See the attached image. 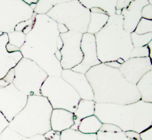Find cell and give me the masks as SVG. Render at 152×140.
Masks as SVG:
<instances>
[{"instance_id":"obj_24","label":"cell","mask_w":152,"mask_h":140,"mask_svg":"<svg viewBox=\"0 0 152 140\" xmlns=\"http://www.w3.org/2000/svg\"><path fill=\"white\" fill-rule=\"evenodd\" d=\"M0 140H46L43 135L26 137L13 131L8 126L0 135Z\"/></svg>"},{"instance_id":"obj_19","label":"cell","mask_w":152,"mask_h":140,"mask_svg":"<svg viewBox=\"0 0 152 140\" xmlns=\"http://www.w3.org/2000/svg\"><path fill=\"white\" fill-rule=\"evenodd\" d=\"M136 85L140 94V100L152 103V70L144 75Z\"/></svg>"},{"instance_id":"obj_10","label":"cell","mask_w":152,"mask_h":140,"mask_svg":"<svg viewBox=\"0 0 152 140\" xmlns=\"http://www.w3.org/2000/svg\"><path fill=\"white\" fill-rule=\"evenodd\" d=\"M83 34L72 31L60 34L63 43L60 50L62 55L60 62L63 70L72 69L82 61L83 54L81 49V42Z\"/></svg>"},{"instance_id":"obj_11","label":"cell","mask_w":152,"mask_h":140,"mask_svg":"<svg viewBox=\"0 0 152 140\" xmlns=\"http://www.w3.org/2000/svg\"><path fill=\"white\" fill-rule=\"evenodd\" d=\"M28 96L13 83L0 88V112L10 122L26 105Z\"/></svg>"},{"instance_id":"obj_14","label":"cell","mask_w":152,"mask_h":140,"mask_svg":"<svg viewBox=\"0 0 152 140\" xmlns=\"http://www.w3.org/2000/svg\"><path fill=\"white\" fill-rule=\"evenodd\" d=\"M61 77L74 88L81 99L93 100V90L85 74L71 69L63 70Z\"/></svg>"},{"instance_id":"obj_28","label":"cell","mask_w":152,"mask_h":140,"mask_svg":"<svg viewBox=\"0 0 152 140\" xmlns=\"http://www.w3.org/2000/svg\"><path fill=\"white\" fill-rule=\"evenodd\" d=\"M149 48L148 45L145 46L139 47H133L130 53L129 58H144L149 57Z\"/></svg>"},{"instance_id":"obj_22","label":"cell","mask_w":152,"mask_h":140,"mask_svg":"<svg viewBox=\"0 0 152 140\" xmlns=\"http://www.w3.org/2000/svg\"><path fill=\"white\" fill-rule=\"evenodd\" d=\"M109 18L106 14L91 12L87 33L94 35L98 33L107 24Z\"/></svg>"},{"instance_id":"obj_27","label":"cell","mask_w":152,"mask_h":140,"mask_svg":"<svg viewBox=\"0 0 152 140\" xmlns=\"http://www.w3.org/2000/svg\"><path fill=\"white\" fill-rule=\"evenodd\" d=\"M138 34H143L152 32V20L141 18L134 31Z\"/></svg>"},{"instance_id":"obj_4","label":"cell","mask_w":152,"mask_h":140,"mask_svg":"<svg viewBox=\"0 0 152 140\" xmlns=\"http://www.w3.org/2000/svg\"><path fill=\"white\" fill-rule=\"evenodd\" d=\"M121 15L110 16L107 24L95 34L98 58L101 63L129 59L133 48L130 34L124 29Z\"/></svg>"},{"instance_id":"obj_23","label":"cell","mask_w":152,"mask_h":140,"mask_svg":"<svg viewBox=\"0 0 152 140\" xmlns=\"http://www.w3.org/2000/svg\"><path fill=\"white\" fill-rule=\"evenodd\" d=\"M7 34L9 42L6 45L7 51L10 53L20 51V48L25 41L26 35L22 31H16Z\"/></svg>"},{"instance_id":"obj_30","label":"cell","mask_w":152,"mask_h":140,"mask_svg":"<svg viewBox=\"0 0 152 140\" xmlns=\"http://www.w3.org/2000/svg\"><path fill=\"white\" fill-rule=\"evenodd\" d=\"M141 17L148 20H152V4L145 5L141 10Z\"/></svg>"},{"instance_id":"obj_39","label":"cell","mask_w":152,"mask_h":140,"mask_svg":"<svg viewBox=\"0 0 152 140\" xmlns=\"http://www.w3.org/2000/svg\"><path fill=\"white\" fill-rule=\"evenodd\" d=\"M3 34V33H2V32H0V35H2Z\"/></svg>"},{"instance_id":"obj_38","label":"cell","mask_w":152,"mask_h":140,"mask_svg":"<svg viewBox=\"0 0 152 140\" xmlns=\"http://www.w3.org/2000/svg\"><path fill=\"white\" fill-rule=\"evenodd\" d=\"M116 61H117L118 63L122 65V64L124 63L125 61H124V59H122V58H119V59H118L116 60Z\"/></svg>"},{"instance_id":"obj_20","label":"cell","mask_w":152,"mask_h":140,"mask_svg":"<svg viewBox=\"0 0 152 140\" xmlns=\"http://www.w3.org/2000/svg\"><path fill=\"white\" fill-rule=\"evenodd\" d=\"M103 123L95 115L87 117L81 120L78 131L87 134H97L100 130Z\"/></svg>"},{"instance_id":"obj_25","label":"cell","mask_w":152,"mask_h":140,"mask_svg":"<svg viewBox=\"0 0 152 140\" xmlns=\"http://www.w3.org/2000/svg\"><path fill=\"white\" fill-rule=\"evenodd\" d=\"M131 39L133 47L145 46L152 41V32L143 34H138L133 32L130 34Z\"/></svg>"},{"instance_id":"obj_29","label":"cell","mask_w":152,"mask_h":140,"mask_svg":"<svg viewBox=\"0 0 152 140\" xmlns=\"http://www.w3.org/2000/svg\"><path fill=\"white\" fill-rule=\"evenodd\" d=\"M43 136L46 140H61V133L52 129L45 133Z\"/></svg>"},{"instance_id":"obj_2","label":"cell","mask_w":152,"mask_h":140,"mask_svg":"<svg viewBox=\"0 0 152 140\" xmlns=\"http://www.w3.org/2000/svg\"><path fill=\"white\" fill-rule=\"evenodd\" d=\"M85 75L96 103L128 104L140 100L136 85L127 81L119 69L101 63L91 67Z\"/></svg>"},{"instance_id":"obj_37","label":"cell","mask_w":152,"mask_h":140,"mask_svg":"<svg viewBox=\"0 0 152 140\" xmlns=\"http://www.w3.org/2000/svg\"><path fill=\"white\" fill-rule=\"evenodd\" d=\"M152 41H151V42H149L148 43V48H149V53H150V54H149V57L150 58V59L152 60Z\"/></svg>"},{"instance_id":"obj_6","label":"cell","mask_w":152,"mask_h":140,"mask_svg":"<svg viewBox=\"0 0 152 140\" xmlns=\"http://www.w3.org/2000/svg\"><path fill=\"white\" fill-rule=\"evenodd\" d=\"M90 11L78 1H63L54 6L47 16L57 23L65 25L69 31L87 33Z\"/></svg>"},{"instance_id":"obj_5","label":"cell","mask_w":152,"mask_h":140,"mask_svg":"<svg viewBox=\"0 0 152 140\" xmlns=\"http://www.w3.org/2000/svg\"><path fill=\"white\" fill-rule=\"evenodd\" d=\"M53 109L46 97L28 96L26 105L9 122V127L25 137L43 135L51 129L50 117Z\"/></svg>"},{"instance_id":"obj_26","label":"cell","mask_w":152,"mask_h":140,"mask_svg":"<svg viewBox=\"0 0 152 140\" xmlns=\"http://www.w3.org/2000/svg\"><path fill=\"white\" fill-rule=\"evenodd\" d=\"M63 1H38L34 10L36 14H46L55 5Z\"/></svg>"},{"instance_id":"obj_17","label":"cell","mask_w":152,"mask_h":140,"mask_svg":"<svg viewBox=\"0 0 152 140\" xmlns=\"http://www.w3.org/2000/svg\"><path fill=\"white\" fill-rule=\"evenodd\" d=\"M74 125L73 112L64 109H53L50 117L52 130L61 133Z\"/></svg>"},{"instance_id":"obj_32","label":"cell","mask_w":152,"mask_h":140,"mask_svg":"<svg viewBox=\"0 0 152 140\" xmlns=\"http://www.w3.org/2000/svg\"><path fill=\"white\" fill-rule=\"evenodd\" d=\"M9 122L6 119L2 113L0 112V135L3 131L9 126Z\"/></svg>"},{"instance_id":"obj_34","label":"cell","mask_w":152,"mask_h":140,"mask_svg":"<svg viewBox=\"0 0 152 140\" xmlns=\"http://www.w3.org/2000/svg\"><path fill=\"white\" fill-rule=\"evenodd\" d=\"M104 63L105 65L114 68L119 69L121 67V64L118 63L116 61H114L108 62H105Z\"/></svg>"},{"instance_id":"obj_15","label":"cell","mask_w":152,"mask_h":140,"mask_svg":"<svg viewBox=\"0 0 152 140\" xmlns=\"http://www.w3.org/2000/svg\"><path fill=\"white\" fill-rule=\"evenodd\" d=\"M8 42L7 34L3 33L0 35V79L3 78L23 58L20 51L13 53L8 52L6 45Z\"/></svg>"},{"instance_id":"obj_18","label":"cell","mask_w":152,"mask_h":140,"mask_svg":"<svg viewBox=\"0 0 152 140\" xmlns=\"http://www.w3.org/2000/svg\"><path fill=\"white\" fill-rule=\"evenodd\" d=\"M96 103L93 100L81 99L76 110L74 112V125L70 129L78 131V126L82 119L95 114Z\"/></svg>"},{"instance_id":"obj_35","label":"cell","mask_w":152,"mask_h":140,"mask_svg":"<svg viewBox=\"0 0 152 140\" xmlns=\"http://www.w3.org/2000/svg\"><path fill=\"white\" fill-rule=\"evenodd\" d=\"M58 29L60 34H64L69 31L65 25L61 23H58Z\"/></svg>"},{"instance_id":"obj_13","label":"cell","mask_w":152,"mask_h":140,"mask_svg":"<svg viewBox=\"0 0 152 140\" xmlns=\"http://www.w3.org/2000/svg\"><path fill=\"white\" fill-rule=\"evenodd\" d=\"M119 70L127 81L136 84L144 75L152 70V60L149 57L129 58Z\"/></svg>"},{"instance_id":"obj_16","label":"cell","mask_w":152,"mask_h":140,"mask_svg":"<svg viewBox=\"0 0 152 140\" xmlns=\"http://www.w3.org/2000/svg\"><path fill=\"white\" fill-rule=\"evenodd\" d=\"M148 0L132 1L127 8L122 10L123 18L124 29L128 33L134 32L141 17V10L145 5L148 4Z\"/></svg>"},{"instance_id":"obj_7","label":"cell","mask_w":152,"mask_h":140,"mask_svg":"<svg viewBox=\"0 0 152 140\" xmlns=\"http://www.w3.org/2000/svg\"><path fill=\"white\" fill-rule=\"evenodd\" d=\"M40 92L53 109H64L73 113L81 100L74 88L61 77L48 76L41 87Z\"/></svg>"},{"instance_id":"obj_1","label":"cell","mask_w":152,"mask_h":140,"mask_svg":"<svg viewBox=\"0 0 152 140\" xmlns=\"http://www.w3.org/2000/svg\"><path fill=\"white\" fill-rule=\"evenodd\" d=\"M59 37L56 22L46 14H36L32 29L20 48L23 58L35 62L49 76L61 77L63 69L55 56Z\"/></svg>"},{"instance_id":"obj_33","label":"cell","mask_w":152,"mask_h":140,"mask_svg":"<svg viewBox=\"0 0 152 140\" xmlns=\"http://www.w3.org/2000/svg\"><path fill=\"white\" fill-rule=\"evenodd\" d=\"M131 1H116L115 10H122L127 8L129 5Z\"/></svg>"},{"instance_id":"obj_9","label":"cell","mask_w":152,"mask_h":140,"mask_svg":"<svg viewBox=\"0 0 152 140\" xmlns=\"http://www.w3.org/2000/svg\"><path fill=\"white\" fill-rule=\"evenodd\" d=\"M34 14V10L24 1H0V32H14L18 24L31 19Z\"/></svg>"},{"instance_id":"obj_12","label":"cell","mask_w":152,"mask_h":140,"mask_svg":"<svg viewBox=\"0 0 152 140\" xmlns=\"http://www.w3.org/2000/svg\"><path fill=\"white\" fill-rule=\"evenodd\" d=\"M81 49L83 54L82 61L71 70L85 74L91 67L101 63L98 58L95 35L88 33L83 34L81 42Z\"/></svg>"},{"instance_id":"obj_21","label":"cell","mask_w":152,"mask_h":140,"mask_svg":"<svg viewBox=\"0 0 152 140\" xmlns=\"http://www.w3.org/2000/svg\"><path fill=\"white\" fill-rule=\"evenodd\" d=\"M80 2L87 9L99 8L107 12L108 16L115 15V6L117 1H86L81 0Z\"/></svg>"},{"instance_id":"obj_3","label":"cell","mask_w":152,"mask_h":140,"mask_svg":"<svg viewBox=\"0 0 152 140\" xmlns=\"http://www.w3.org/2000/svg\"><path fill=\"white\" fill-rule=\"evenodd\" d=\"M94 115L103 124L115 125L123 132H136V125L143 131L152 126V103L140 100L128 104L96 103Z\"/></svg>"},{"instance_id":"obj_8","label":"cell","mask_w":152,"mask_h":140,"mask_svg":"<svg viewBox=\"0 0 152 140\" xmlns=\"http://www.w3.org/2000/svg\"><path fill=\"white\" fill-rule=\"evenodd\" d=\"M13 84L27 96L41 95V87L48 75L35 62L23 58L14 67Z\"/></svg>"},{"instance_id":"obj_36","label":"cell","mask_w":152,"mask_h":140,"mask_svg":"<svg viewBox=\"0 0 152 140\" xmlns=\"http://www.w3.org/2000/svg\"><path fill=\"white\" fill-rule=\"evenodd\" d=\"M8 82H7L4 78L0 79V88L1 87H5L10 84Z\"/></svg>"},{"instance_id":"obj_31","label":"cell","mask_w":152,"mask_h":140,"mask_svg":"<svg viewBox=\"0 0 152 140\" xmlns=\"http://www.w3.org/2000/svg\"><path fill=\"white\" fill-rule=\"evenodd\" d=\"M141 140H152V126L139 133Z\"/></svg>"}]
</instances>
